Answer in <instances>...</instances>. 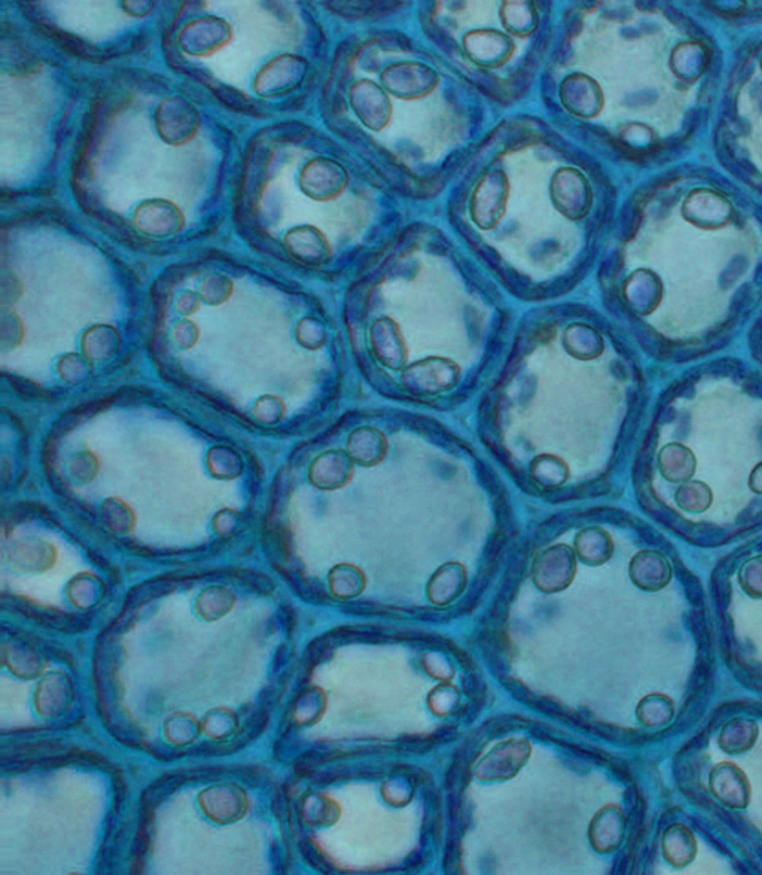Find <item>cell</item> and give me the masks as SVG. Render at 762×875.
Instances as JSON below:
<instances>
[{
    "mask_svg": "<svg viewBox=\"0 0 762 875\" xmlns=\"http://www.w3.org/2000/svg\"><path fill=\"white\" fill-rule=\"evenodd\" d=\"M640 721L646 727L657 728L664 727L672 721L675 716V704L667 695L652 694L648 695L637 709Z\"/></svg>",
    "mask_w": 762,
    "mask_h": 875,
    "instance_id": "5b68a950",
    "label": "cell"
},
{
    "mask_svg": "<svg viewBox=\"0 0 762 875\" xmlns=\"http://www.w3.org/2000/svg\"><path fill=\"white\" fill-rule=\"evenodd\" d=\"M663 853L673 867H688L697 855L696 837L687 826L675 823L664 832Z\"/></svg>",
    "mask_w": 762,
    "mask_h": 875,
    "instance_id": "7a4b0ae2",
    "label": "cell"
},
{
    "mask_svg": "<svg viewBox=\"0 0 762 875\" xmlns=\"http://www.w3.org/2000/svg\"><path fill=\"white\" fill-rule=\"evenodd\" d=\"M712 794L730 809H745L751 800V783L742 768L733 762H721L710 774Z\"/></svg>",
    "mask_w": 762,
    "mask_h": 875,
    "instance_id": "6da1fadb",
    "label": "cell"
},
{
    "mask_svg": "<svg viewBox=\"0 0 762 875\" xmlns=\"http://www.w3.org/2000/svg\"><path fill=\"white\" fill-rule=\"evenodd\" d=\"M758 740L757 722L746 718L731 719L719 736V746L731 755L748 752Z\"/></svg>",
    "mask_w": 762,
    "mask_h": 875,
    "instance_id": "277c9868",
    "label": "cell"
},
{
    "mask_svg": "<svg viewBox=\"0 0 762 875\" xmlns=\"http://www.w3.org/2000/svg\"><path fill=\"white\" fill-rule=\"evenodd\" d=\"M633 578L639 587L655 591L666 587L672 578L670 564L664 556L652 551L639 554L633 566Z\"/></svg>",
    "mask_w": 762,
    "mask_h": 875,
    "instance_id": "3957f363",
    "label": "cell"
},
{
    "mask_svg": "<svg viewBox=\"0 0 762 875\" xmlns=\"http://www.w3.org/2000/svg\"><path fill=\"white\" fill-rule=\"evenodd\" d=\"M742 587L751 596L762 597V556L749 560L740 570Z\"/></svg>",
    "mask_w": 762,
    "mask_h": 875,
    "instance_id": "8992f818",
    "label": "cell"
}]
</instances>
